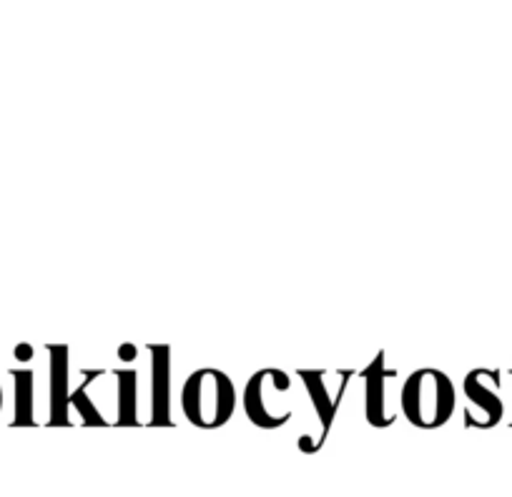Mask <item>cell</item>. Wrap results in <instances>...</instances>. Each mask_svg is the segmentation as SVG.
Masks as SVG:
<instances>
[{
	"mask_svg": "<svg viewBox=\"0 0 512 497\" xmlns=\"http://www.w3.org/2000/svg\"><path fill=\"white\" fill-rule=\"evenodd\" d=\"M457 392L450 377L435 367L415 369L400 392V410L417 430H437L455 412Z\"/></svg>",
	"mask_w": 512,
	"mask_h": 497,
	"instance_id": "obj_1",
	"label": "cell"
},
{
	"mask_svg": "<svg viewBox=\"0 0 512 497\" xmlns=\"http://www.w3.org/2000/svg\"><path fill=\"white\" fill-rule=\"evenodd\" d=\"M181 410L199 430H219L236 410L234 382L216 367L196 369L181 387Z\"/></svg>",
	"mask_w": 512,
	"mask_h": 497,
	"instance_id": "obj_2",
	"label": "cell"
},
{
	"mask_svg": "<svg viewBox=\"0 0 512 497\" xmlns=\"http://www.w3.org/2000/svg\"><path fill=\"white\" fill-rule=\"evenodd\" d=\"M292 377L279 367H264L249 377L244 387V412L251 425L279 430L292 420Z\"/></svg>",
	"mask_w": 512,
	"mask_h": 497,
	"instance_id": "obj_3",
	"label": "cell"
},
{
	"mask_svg": "<svg viewBox=\"0 0 512 497\" xmlns=\"http://www.w3.org/2000/svg\"><path fill=\"white\" fill-rule=\"evenodd\" d=\"M397 369L384 367V352H377V357L369 362V367L362 372L364 380V415L374 430H387L397 422V412L387 402V380H395Z\"/></svg>",
	"mask_w": 512,
	"mask_h": 497,
	"instance_id": "obj_4",
	"label": "cell"
},
{
	"mask_svg": "<svg viewBox=\"0 0 512 497\" xmlns=\"http://www.w3.org/2000/svg\"><path fill=\"white\" fill-rule=\"evenodd\" d=\"M151 352V427L174 425L171 420V347L149 344Z\"/></svg>",
	"mask_w": 512,
	"mask_h": 497,
	"instance_id": "obj_5",
	"label": "cell"
},
{
	"mask_svg": "<svg viewBox=\"0 0 512 497\" xmlns=\"http://www.w3.org/2000/svg\"><path fill=\"white\" fill-rule=\"evenodd\" d=\"M462 390H465L470 405L480 410L482 417L477 427H492L502 420L505 407H502L500 395H497V390H500L497 372H492V369H472L470 375L465 377Z\"/></svg>",
	"mask_w": 512,
	"mask_h": 497,
	"instance_id": "obj_6",
	"label": "cell"
},
{
	"mask_svg": "<svg viewBox=\"0 0 512 497\" xmlns=\"http://www.w3.org/2000/svg\"><path fill=\"white\" fill-rule=\"evenodd\" d=\"M51 352V420L48 425H68V347L66 344H48Z\"/></svg>",
	"mask_w": 512,
	"mask_h": 497,
	"instance_id": "obj_7",
	"label": "cell"
},
{
	"mask_svg": "<svg viewBox=\"0 0 512 497\" xmlns=\"http://www.w3.org/2000/svg\"><path fill=\"white\" fill-rule=\"evenodd\" d=\"M302 377L304 387H307L309 397H312V405L317 410L319 422H322V440L329 435L332 430V422L337 417L339 410V400H334L327 390V375H324L322 369H299L297 372Z\"/></svg>",
	"mask_w": 512,
	"mask_h": 497,
	"instance_id": "obj_8",
	"label": "cell"
},
{
	"mask_svg": "<svg viewBox=\"0 0 512 497\" xmlns=\"http://www.w3.org/2000/svg\"><path fill=\"white\" fill-rule=\"evenodd\" d=\"M118 417L116 425L134 427L139 425V375L134 369H118Z\"/></svg>",
	"mask_w": 512,
	"mask_h": 497,
	"instance_id": "obj_9",
	"label": "cell"
},
{
	"mask_svg": "<svg viewBox=\"0 0 512 497\" xmlns=\"http://www.w3.org/2000/svg\"><path fill=\"white\" fill-rule=\"evenodd\" d=\"M11 375L13 382H16V417H13V425H36V417H33V372L31 369H16Z\"/></svg>",
	"mask_w": 512,
	"mask_h": 497,
	"instance_id": "obj_10",
	"label": "cell"
},
{
	"mask_svg": "<svg viewBox=\"0 0 512 497\" xmlns=\"http://www.w3.org/2000/svg\"><path fill=\"white\" fill-rule=\"evenodd\" d=\"M101 372H91V369H86V382H83L81 387H78L76 392H71V405L76 407L78 415L83 417V425L86 427H93V425H106V420H103V415L98 412L96 402L91 400V395H88V382L93 380V377H98Z\"/></svg>",
	"mask_w": 512,
	"mask_h": 497,
	"instance_id": "obj_11",
	"label": "cell"
},
{
	"mask_svg": "<svg viewBox=\"0 0 512 497\" xmlns=\"http://www.w3.org/2000/svg\"><path fill=\"white\" fill-rule=\"evenodd\" d=\"M136 344H121V349H118V357L123 359V362H131V359H136Z\"/></svg>",
	"mask_w": 512,
	"mask_h": 497,
	"instance_id": "obj_12",
	"label": "cell"
},
{
	"mask_svg": "<svg viewBox=\"0 0 512 497\" xmlns=\"http://www.w3.org/2000/svg\"><path fill=\"white\" fill-rule=\"evenodd\" d=\"M16 357L18 359H31L33 357V347H31V344H18V347H16Z\"/></svg>",
	"mask_w": 512,
	"mask_h": 497,
	"instance_id": "obj_13",
	"label": "cell"
},
{
	"mask_svg": "<svg viewBox=\"0 0 512 497\" xmlns=\"http://www.w3.org/2000/svg\"><path fill=\"white\" fill-rule=\"evenodd\" d=\"M0 410H3V390H0Z\"/></svg>",
	"mask_w": 512,
	"mask_h": 497,
	"instance_id": "obj_14",
	"label": "cell"
}]
</instances>
